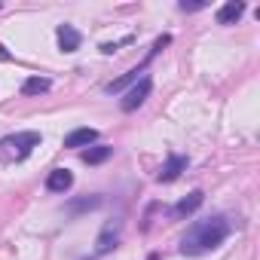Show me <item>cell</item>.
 I'll list each match as a JSON object with an SVG mask.
<instances>
[{
    "instance_id": "cell-5",
    "label": "cell",
    "mask_w": 260,
    "mask_h": 260,
    "mask_svg": "<svg viewBox=\"0 0 260 260\" xmlns=\"http://www.w3.org/2000/svg\"><path fill=\"white\" fill-rule=\"evenodd\" d=\"M187 162H190L187 156H181V153H169V159H166V166L159 169L156 178H159L162 184H169V181H175L181 172H187Z\"/></svg>"
},
{
    "instance_id": "cell-4",
    "label": "cell",
    "mask_w": 260,
    "mask_h": 260,
    "mask_svg": "<svg viewBox=\"0 0 260 260\" xmlns=\"http://www.w3.org/2000/svg\"><path fill=\"white\" fill-rule=\"evenodd\" d=\"M150 86H153V83H150V77H141V80H138V83H135L132 89L125 92V98L119 101V107H122L125 113L138 110V107H141V104L147 101V95H150Z\"/></svg>"
},
{
    "instance_id": "cell-14",
    "label": "cell",
    "mask_w": 260,
    "mask_h": 260,
    "mask_svg": "<svg viewBox=\"0 0 260 260\" xmlns=\"http://www.w3.org/2000/svg\"><path fill=\"white\" fill-rule=\"evenodd\" d=\"M98 205H101V199H98V196H92V199H80V202H71V205H68V214L74 217V214L89 211V208H98Z\"/></svg>"
},
{
    "instance_id": "cell-12",
    "label": "cell",
    "mask_w": 260,
    "mask_h": 260,
    "mask_svg": "<svg viewBox=\"0 0 260 260\" xmlns=\"http://www.w3.org/2000/svg\"><path fill=\"white\" fill-rule=\"evenodd\" d=\"M138 74H144V68H132V71H128L125 77H119V80H113V83H107V92L113 95V92H122L125 86H132V83H138L141 77Z\"/></svg>"
},
{
    "instance_id": "cell-16",
    "label": "cell",
    "mask_w": 260,
    "mask_h": 260,
    "mask_svg": "<svg viewBox=\"0 0 260 260\" xmlns=\"http://www.w3.org/2000/svg\"><path fill=\"white\" fill-rule=\"evenodd\" d=\"M0 58H4V61H7V58H10V52H7V49H4V46H0Z\"/></svg>"
},
{
    "instance_id": "cell-10",
    "label": "cell",
    "mask_w": 260,
    "mask_h": 260,
    "mask_svg": "<svg viewBox=\"0 0 260 260\" xmlns=\"http://www.w3.org/2000/svg\"><path fill=\"white\" fill-rule=\"evenodd\" d=\"M202 199H205V193H202V190H193L187 199H181V202L175 205V214H178V217H187V214H193V211L202 205Z\"/></svg>"
},
{
    "instance_id": "cell-9",
    "label": "cell",
    "mask_w": 260,
    "mask_h": 260,
    "mask_svg": "<svg viewBox=\"0 0 260 260\" xmlns=\"http://www.w3.org/2000/svg\"><path fill=\"white\" fill-rule=\"evenodd\" d=\"M95 138H98V132H95V128H89V125L86 128H74V132L64 138V147H89Z\"/></svg>"
},
{
    "instance_id": "cell-6",
    "label": "cell",
    "mask_w": 260,
    "mask_h": 260,
    "mask_svg": "<svg viewBox=\"0 0 260 260\" xmlns=\"http://www.w3.org/2000/svg\"><path fill=\"white\" fill-rule=\"evenodd\" d=\"M55 37H58V46H61L64 52H77L80 43H83V37H80V31H77L74 25H58Z\"/></svg>"
},
{
    "instance_id": "cell-8",
    "label": "cell",
    "mask_w": 260,
    "mask_h": 260,
    "mask_svg": "<svg viewBox=\"0 0 260 260\" xmlns=\"http://www.w3.org/2000/svg\"><path fill=\"white\" fill-rule=\"evenodd\" d=\"M71 184H74V175H71L68 169H55V172H49V178H46V190H52V193L71 190Z\"/></svg>"
},
{
    "instance_id": "cell-7",
    "label": "cell",
    "mask_w": 260,
    "mask_h": 260,
    "mask_svg": "<svg viewBox=\"0 0 260 260\" xmlns=\"http://www.w3.org/2000/svg\"><path fill=\"white\" fill-rule=\"evenodd\" d=\"M242 13H245V4H242V0H230V4H223V7L217 10V25H236V22L242 19Z\"/></svg>"
},
{
    "instance_id": "cell-1",
    "label": "cell",
    "mask_w": 260,
    "mask_h": 260,
    "mask_svg": "<svg viewBox=\"0 0 260 260\" xmlns=\"http://www.w3.org/2000/svg\"><path fill=\"white\" fill-rule=\"evenodd\" d=\"M230 236V223L226 217L214 214V217H205V220H196L187 236L181 239V254L184 257H199V254H208L214 248H220Z\"/></svg>"
},
{
    "instance_id": "cell-13",
    "label": "cell",
    "mask_w": 260,
    "mask_h": 260,
    "mask_svg": "<svg viewBox=\"0 0 260 260\" xmlns=\"http://www.w3.org/2000/svg\"><path fill=\"white\" fill-rule=\"evenodd\" d=\"M52 83L46 80V77H31V80H25V86H22V92L25 95H40V92H46Z\"/></svg>"
},
{
    "instance_id": "cell-15",
    "label": "cell",
    "mask_w": 260,
    "mask_h": 260,
    "mask_svg": "<svg viewBox=\"0 0 260 260\" xmlns=\"http://www.w3.org/2000/svg\"><path fill=\"white\" fill-rule=\"evenodd\" d=\"M178 10L181 13H196V10H205V4H187L184 0V4H178Z\"/></svg>"
},
{
    "instance_id": "cell-2",
    "label": "cell",
    "mask_w": 260,
    "mask_h": 260,
    "mask_svg": "<svg viewBox=\"0 0 260 260\" xmlns=\"http://www.w3.org/2000/svg\"><path fill=\"white\" fill-rule=\"evenodd\" d=\"M34 147H40V132H16L0 141V153L7 159H25Z\"/></svg>"
},
{
    "instance_id": "cell-11",
    "label": "cell",
    "mask_w": 260,
    "mask_h": 260,
    "mask_svg": "<svg viewBox=\"0 0 260 260\" xmlns=\"http://www.w3.org/2000/svg\"><path fill=\"white\" fill-rule=\"evenodd\" d=\"M110 153H113V147H107V144H98V147H89V150H83V162H89V166H98V162L110 159Z\"/></svg>"
},
{
    "instance_id": "cell-3",
    "label": "cell",
    "mask_w": 260,
    "mask_h": 260,
    "mask_svg": "<svg viewBox=\"0 0 260 260\" xmlns=\"http://www.w3.org/2000/svg\"><path fill=\"white\" fill-rule=\"evenodd\" d=\"M119 233H122V217H110L101 233H98V242H95V254H110L119 242Z\"/></svg>"
}]
</instances>
